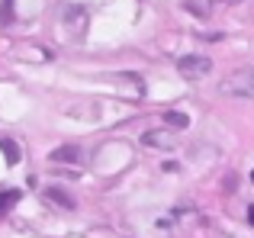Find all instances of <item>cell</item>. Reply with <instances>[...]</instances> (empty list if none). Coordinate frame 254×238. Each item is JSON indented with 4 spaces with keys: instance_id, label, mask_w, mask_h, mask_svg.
<instances>
[{
    "instance_id": "9",
    "label": "cell",
    "mask_w": 254,
    "mask_h": 238,
    "mask_svg": "<svg viewBox=\"0 0 254 238\" xmlns=\"http://www.w3.org/2000/svg\"><path fill=\"white\" fill-rule=\"evenodd\" d=\"M13 16V0H3V6H0V19H10Z\"/></svg>"
},
{
    "instance_id": "10",
    "label": "cell",
    "mask_w": 254,
    "mask_h": 238,
    "mask_svg": "<svg viewBox=\"0 0 254 238\" xmlns=\"http://www.w3.org/2000/svg\"><path fill=\"white\" fill-rule=\"evenodd\" d=\"M216 3H229L232 6V3H242V0H216Z\"/></svg>"
},
{
    "instance_id": "12",
    "label": "cell",
    "mask_w": 254,
    "mask_h": 238,
    "mask_svg": "<svg viewBox=\"0 0 254 238\" xmlns=\"http://www.w3.org/2000/svg\"><path fill=\"white\" fill-rule=\"evenodd\" d=\"M251 180H254V171H251Z\"/></svg>"
},
{
    "instance_id": "3",
    "label": "cell",
    "mask_w": 254,
    "mask_h": 238,
    "mask_svg": "<svg viewBox=\"0 0 254 238\" xmlns=\"http://www.w3.org/2000/svg\"><path fill=\"white\" fill-rule=\"evenodd\" d=\"M142 145L171 151L174 148V129H151V132H145V135H142Z\"/></svg>"
},
{
    "instance_id": "5",
    "label": "cell",
    "mask_w": 254,
    "mask_h": 238,
    "mask_svg": "<svg viewBox=\"0 0 254 238\" xmlns=\"http://www.w3.org/2000/svg\"><path fill=\"white\" fill-rule=\"evenodd\" d=\"M45 200L58 203V206H64V209H74V200H71L64 190H58V187H49V190H45Z\"/></svg>"
},
{
    "instance_id": "2",
    "label": "cell",
    "mask_w": 254,
    "mask_h": 238,
    "mask_svg": "<svg viewBox=\"0 0 254 238\" xmlns=\"http://www.w3.org/2000/svg\"><path fill=\"white\" fill-rule=\"evenodd\" d=\"M177 71H180V77L184 81H199V77H206L212 71V58L209 55H184V58H177Z\"/></svg>"
},
{
    "instance_id": "7",
    "label": "cell",
    "mask_w": 254,
    "mask_h": 238,
    "mask_svg": "<svg viewBox=\"0 0 254 238\" xmlns=\"http://www.w3.org/2000/svg\"><path fill=\"white\" fill-rule=\"evenodd\" d=\"M164 122H168L171 129H187V125H190V119H187L184 113H177V110H171V113H164Z\"/></svg>"
},
{
    "instance_id": "11",
    "label": "cell",
    "mask_w": 254,
    "mask_h": 238,
    "mask_svg": "<svg viewBox=\"0 0 254 238\" xmlns=\"http://www.w3.org/2000/svg\"><path fill=\"white\" fill-rule=\"evenodd\" d=\"M248 219L254 222V203H251V209H248Z\"/></svg>"
},
{
    "instance_id": "4",
    "label": "cell",
    "mask_w": 254,
    "mask_h": 238,
    "mask_svg": "<svg viewBox=\"0 0 254 238\" xmlns=\"http://www.w3.org/2000/svg\"><path fill=\"white\" fill-rule=\"evenodd\" d=\"M52 161H68V164H77V161H81V148H74V145H62V148L52 151Z\"/></svg>"
},
{
    "instance_id": "6",
    "label": "cell",
    "mask_w": 254,
    "mask_h": 238,
    "mask_svg": "<svg viewBox=\"0 0 254 238\" xmlns=\"http://www.w3.org/2000/svg\"><path fill=\"white\" fill-rule=\"evenodd\" d=\"M16 203H19V190H6V193H0V216H6Z\"/></svg>"
},
{
    "instance_id": "8",
    "label": "cell",
    "mask_w": 254,
    "mask_h": 238,
    "mask_svg": "<svg viewBox=\"0 0 254 238\" xmlns=\"http://www.w3.org/2000/svg\"><path fill=\"white\" fill-rule=\"evenodd\" d=\"M0 148H3V158H6V164H16V161H19V148L10 142V138H0Z\"/></svg>"
},
{
    "instance_id": "1",
    "label": "cell",
    "mask_w": 254,
    "mask_h": 238,
    "mask_svg": "<svg viewBox=\"0 0 254 238\" xmlns=\"http://www.w3.org/2000/svg\"><path fill=\"white\" fill-rule=\"evenodd\" d=\"M219 90H222L225 97H242V100L254 97V64H245V68L232 71V74L219 84Z\"/></svg>"
}]
</instances>
